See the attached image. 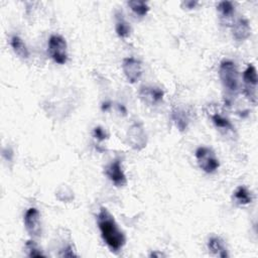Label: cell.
Wrapping results in <instances>:
<instances>
[{"label":"cell","mask_w":258,"mask_h":258,"mask_svg":"<svg viewBox=\"0 0 258 258\" xmlns=\"http://www.w3.org/2000/svg\"><path fill=\"white\" fill-rule=\"evenodd\" d=\"M24 226L32 238H39L41 235L40 214L35 208H29L24 215Z\"/></svg>","instance_id":"6"},{"label":"cell","mask_w":258,"mask_h":258,"mask_svg":"<svg viewBox=\"0 0 258 258\" xmlns=\"http://www.w3.org/2000/svg\"><path fill=\"white\" fill-rule=\"evenodd\" d=\"M105 174L116 186H124L127 183L126 175L122 169L121 160L119 158L115 159L106 166Z\"/></svg>","instance_id":"7"},{"label":"cell","mask_w":258,"mask_h":258,"mask_svg":"<svg viewBox=\"0 0 258 258\" xmlns=\"http://www.w3.org/2000/svg\"><path fill=\"white\" fill-rule=\"evenodd\" d=\"M219 75L224 88L231 94L239 89V75L236 64L232 60H223L219 68Z\"/></svg>","instance_id":"2"},{"label":"cell","mask_w":258,"mask_h":258,"mask_svg":"<svg viewBox=\"0 0 258 258\" xmlns=\"http://www.w3.org/2000/svg\"><path fill=\"white\" fill-rule=\"evenodd\" d=\"M48 53L56 63H66L68 60L66 39L60 35H51L48 39Z\"/></svg>","instance_id":"4"},{"label":"cell","mask_w":258,"mask_h":258,"mask_svg":"<svg viewBox=\"0 0 258 258\" xmlns=\"http://www.w3.org/2000/svg\"><path fill=\"white\" fill-rule=\"evenodd\" d=\"M94 137H96L98 140H104L107 138V134L101 127H96L94 129Z\"/></svg>","instance_id":"22"},{"label":"cell","mask_w":258,"mask_h":258,"mask_svg":"<svg viewBox=\"0 0 258 258\" xmlns=\"http://www.w3.org/2000/svg\"><path fill=\"white\" fill-rule=\"evenodd\" d=\"M217 9L221 15V18L226 21L227 24H232L233 15L235 13V7L230 1H222L218 4Z\"/></svg>","instance_id":"14"},{"label":"cell","mask_w":258,"mask_h":258,"mask_svg":"<svg viewBox=\"0 0 258 258\" xmlns=\"http://www.w3.org/2000/svg\"><path fill=\"white\" fill-rule=\"evenodd\" d=\"M206 112L209 115V117L211 118L214 125L220 131H222L226 135L235 133V128L232 125L231 121L224 114H222L220 111H216L215 109H210L209 108V110H206Z\"/></svg>","instance_id":"10"},{"label":"cell","mask_w":258,"mask_h":258,"mask_svg":"<svg viewBox=\"0 0 258 258\" xmlns=\"http://www.w3.org/2000/svg\"><path fill=\"white\" fill-rule=\"evenodd\" d=\"M172 119L180 131H183L184 129H186L187 124L189 122L187 113L181 109H175L172 112Z\"/></svg>","instance_id":"17"},{"label":"cell","mask_w":258,"mask_h":258,"mask_svg":"<svg viewBox=\"0 0 258 258\" xmlns=\"http://www.w3.org/2000/svg\"><path fill=\"white\" fill-rule=\"evenodd\" d=\"M97 220L101 236L106 245L113 252L120 251L126 243V238L114 217L106 208H101Z\"/></svg>","instance_id":"1"},{"label":"cell","mask_w":258,"mask_h":258,"mask_svg":"<svg viewBox=\"0 0 258 258\" xmlns=\"http://www.w3.org/2000/svg\"><path fill=\"white\" fill-rule=\"evenodd\" d=\"M10 44L12 49L14 50V52L21 58H27L29 56V51L28 48L26 47L25 43L23 42V40L17 36V35H13L11 37L10 40Z\"/></svg>","instance_id":"15"},{"label":"cell","mask_w":258,"mask_h":258,"mask_svg":"<svg viewBox=\"0 0 258 258\" xmlns=\"http://www.w3.org/2000/svg\"><path fill=\"white\" fill-rule=\"evenodd\" d=\"M232 33L236 40L242 41L251 35V27L246 18H239L232 23Z\"/></svg>","instance_id":"12"},{"label":"cell","mask_w":258,"mask_h":258,"mask_svg":"<svg viewBox=\"0 0 258 258\" xmlns=\"http://www.w3.org/2000/svg\"><path fill=\"white\" fill-rule=\"evenodd\" d=\"M198 4L197 1H185L182 3V5H184L187 9H192L196 7V5Z\"/></svg>","instance_id":"23"},{"label":"cell","mask_w":258,"mask_h":258,"mask_svg":"<svg viewBox=\"0 0 258 258\" xmlns=\"http://www.w3.org/2000/svg\"><path fill=\"white\" fill-rule=\"evenodd\" d=\"M122 70L130 83L137 82L142 75L141 62L134 57H126L122 62Z\"/></svg>","instance_id":"9"},{"label":"cell","mask_w":258,"mask_h":258,"mask_svg":"<svg viewBox=\"0 0 258 258\" xmlns=\"http://www.w3.org/2000/svg\"><path fill=\"white\" fill-rule=\"evenodd\" d=\"M140 99L149 105L159 103L163 98V91L156 87H141L139 90Z\"/></svg>","instance_id":"11"},{"label":"cell","mask_w":258,"mask_h":258,"mask_svg":"<svg viewBox=\"0 0 258 258\" xmlns=\"http://www.w3.org/2000/svg\"><path fill=\"white\" fill-rule=\"evenodd\" d=\"M115 29L117 34L120 37H128L131 33V26L130 24L124 19L123 15L120 13L116 14V25H115Z\"/></svg>","instance_id":"16"},{"label":"cell","mask_w":258,"mask_h":258,"mask_svg":"<svg viewBox=\"0 0 258 258\" xmlns=\"http://www.w3.org/2000/svg\"><path fill=\"white\" fill-rule=\"evenodd\" d=\"M208 248L215 256L226 258L229 256L224 241L220 237H211L208 241Z\"/></svg>","instance_id":"13"},{"label":"cell","mask_w":258,"mask_h":258,"mask_svg":"<svg viewBox=\"0 0 258 258\" xmlns=\"http://www.w3.org/2000/svg\"><path fill=\"white\" fill-rule=\"evenodd\" d=\"M244 81V93L249 101L253 104H257V71L253 64H249L243 73Z\"/></svg>","instance_id":"5"},{"label":"cell","mask_w":258,"mask_h":258,"mask_svg":"<svg viewBox=\"0 0 258 258\" xmlns=\"http://www.w3.org/2000/svg\"><path fill=\"white\" fill-rule=\"evenodd\" d=\"M234 200L239 205H247L252 202V196L245 186H239L234 192Z\"/></svg>","instance_id":"18"},{"label":"cell","mask_w":258,"mask_h":258,"mask_svg":"<svg viewBox=\"0 0 258 258\" xmlns=\"http://www.w3.org/2000/svg\"><path fill=\"white\" fill-rule=\"evenodd\" d=\"M129 7L131 8V10L138 16H144L147 14V12L149 11V6L147 5V3H145L144 1H138V0H133V1H129L128 2Z\"/></svg>","instance_id":"19"},{"label":"cell","mask_w":258,"mask_h":258,"mask_svg":"<svg viewBox=\"0 0 258 258\" xmlns=\"http://www.w3.org/2000/svg\"><path fill=\"white\" fill-rule=\"evenodd\" d=\"M196 158L199 166L207 173L215 172L219 166V160L214 151L208 147L201 146L196 151Z\"/></svg>","instance_id":"3"},{"label":"cell","mask_w":258,"mask_h":258,"mask_svg":"<svg viewBox=\"0 0 258 258\" xmlns=\"http://www.w3.org/2000/svg\"><path fill=\"white\" fill-rule=\"evenodd\" d=\"M59 256L60 257H76L77 254L74 252L73 247L71 245H68L61 250V252L59 253Z\"/></svg>","instance_id":"21"},{"label":"cell","mask_w":258,"mask_h":258,"mask_svg":"<svg viewBox=\"0 0 258 258\" xmlns=\"http://www.w3.org/2000/svg\"><path fill=\"white\" fill-rule=\"evenodd\" d=\"M25 247L29 257H45V255L40 251V249L37 247L34 241H27Z\"/></svg>","instance_id":"20"},{"label":"cell","mask_w":258,"mask_h":258,"mask_svg":"<svg viewBox=\"0 0 258 258\" xmlns=\"http://www.w3.org/2000/svg\"><path fill=\"white\" fill-rule=\"evenodd\" d=\"M127 138L131 147L136 150H141L146 146V134L143 126L139 123H136L129 128Z\"/></svg>","instance_id":"8"}]
</instances>
